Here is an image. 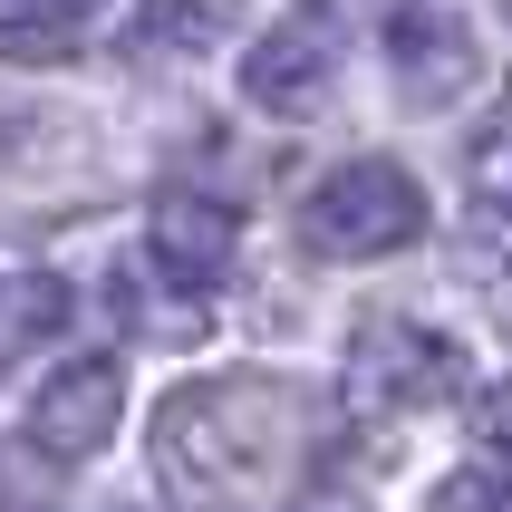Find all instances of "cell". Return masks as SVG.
Segmentation results:
<instances>
[{"instance_id": "11", "label": "cell", "mask_w": 512, "mask_h": 512, "mask_svg": "<svg viewBox=\"0 0 512 512\" xmlns=\"http://www.w3.org/2000/svg\"><path fill=\"white\" fill-rule=\"evenodd\" d=\"M474 184H484V194H493V203L512 213V107L493 116L484 136H474Z\"/></svg>"}, {"instance_id": "9", "label": "cell", "mask_w": 512, "mask_h": 512, "mask_svg": "<svg viewBox=\"0 0 512 512\" xmlns=\"http://www.w3.org/2000/svg\"><path fill=\"white\" fill-rule=\"evenodd\" d=\"M58 319H68V290H58V281H39V271H0V368H10L29 339H49Z\"/></svg>"}, {"instance_id": "6", "label": "cell", "mask_w": 512, "mask_h": 512, "mask_svg": "<svg viewBox=\"0 0 512 512\" xmlns=\"http://www.w3.org/2000/svg\"><path fill=\"white\" fill-rule=\"evenodd\" d=\"M232 242H242V223H232L223 203H203V194H174V203H155V232H145V252L165 261V281H174V290L223 281Z\"/></svg>"}, {"instance_id": "14", "label": "cell", "mask_w": 512, "mask_h": 512, "mask_svg": "<svg viewBox=\"0 0 512 512\" xmlns=\"http://www.w3.org/2000/svg\"><path fill=\"white\" fill-rule=\"evenodd\" d=\"M97 0H39V20H87Z\"/></svg>"}, {"instance_id": "7", "label": "cell", "mask_w": 512, "mask_h": 512, "mask_svg": "<svg viewBox=\"0 0 512 512\" xmlns=\"http://www.w3.org/2000/svg\"><path fill=\"white\" fill-rule=\"evenodd\" d=\"M329 68H339V58H329V39H319V29H271V39H261L252 58H242V87H252V107H271V116H300L319 97V87H329Z\"/></svg>"}, {"instance_id": "12", "label": "cell", "mask_w": 512, "mask_h": 512, "mask_svg": "<svg viewBox=\"0 0 512 512\" xmlns=\"http://www.w3.org/2000/svg\"><path fill=\"white\" fill-rule=\"evenodd\" d=\"M435 512H512V484H493L484 464H464V474L435 484Z\"/></svg>"}, {"instance_id": "2", "label": "cell", "mask_w": 512, "mask_h": 512, "mask_svg": "<svg viewBox=\"0 0 512 512\" xmlns=\"http://www.w3.org/2000/svg\"><path fill=\"white\" fill-rule=\"evenodd\" d=\"M416 232H426V184H416L406 165H387V155H358V165H339L310 194V242L339 252V261L406 252Z\"/></svg>"}, {"instance_id": "1", "label": "cell", "mask_w": 512, "mask_h": 512, "mask_svg": "<svg viewBox=\"0 0 512 512\" xmlns=\"http://www.w3.org/2000/svg\"><path fill=\"white\" fill-rule=\"evenodd\" d=\"M300 387L281 377H213L165 406V474L194 493H261V474L300 445Z\"/></svg>"}, {"instance_id": "3", "label": "cell", "mask_w": 512, "mask_h": 512, "mask_svg": "<svg viewBox=\"0 0 512 512\" xmlns=\"http://www.w3.org/2000/svg\"><path fill=\"white\" fill-rule=\"evenodd\" d=\"M455 387H464V348L445 329L368 319L348 348V406H368V416H416V406H445Z\"/></svg>"}, {"instance_id": "4", "label": "cell", "mask_w": 512, "mask_h": 512, "mask_svg": "<svg viewBox=\"0 0 512 512\" xmlns=\"http://www.w3.org/2000/svg\"><path fill=\"white\" fill-rule=\"evenodd\" d=\"M116 406H126V368H116V358H68V368L39 377V397H29V445L49 464H87L107 445Z\"/></svg>"}, {"instance_id": "13", "label": "cell", "mask_w": 512, "mask_h": 512, "mask_svg": "<svg viewBox=\"0 0 512 512\" xmlns=\"http://www.w3.org/2000/svg\"><path fill=\"white\" fill-rule=\"evenodd\" d=\"M300 512H368V503H358V493H310Z\"/></svg>"}, {"instance_id": "15", "label": "cell", "mask_w": 512, "mask_h": 512, "mask_svg": "<svg viewBox=\"0 0 512 512\" xmlns=\"http://www.w3.org/2000/svg\"><path fill=\"white\" fill-rule=\"evenodd\" d=\"M503 10H512V0H503Z\"/></svg>"}, {"instance_id": "8", "label": "cell", "mask_w": 512, "mask_h": 512, "mask_svg": "<svg viewBox=\"0 0 512 512\" xmlns=\"http://www.w3.org/2000/svg\"><path fill=\"white\" fill-rule=\"evenodd\" d=\"M242 29V0H145L126 49H155V58H194V49H223Z\"/></svg>"}, {"instance_id": "5", "label": "cell", "mask_w": 512, "mask_h": 512, "mask_svg": "<svg viewBox=\"0 0 512 512\" xmlns=\"http://www.w3.org/2000/svg\"><path fill=\"white\" fill-rule=\"evenodd\" d=\"M387 58H397V78L416 87V107H445V97H464V87L484 78V49H474V29H464L445 0L387 10Z\"/></svg>"}, {"instance_id": "10", "label": "cell", "mask_w": 512, "mask_h": 512, "mask_svg": "<svg viewBox=\"0 0 512 512\" xmlns=\"http://www.w3.org/2000/svg\"><path fill=\"white\" fill-rule=\"evenodd\" d=\"M474 464H484L493 484H512V377L484 387V406H474Z\"/></svg>"}]
</instances>
